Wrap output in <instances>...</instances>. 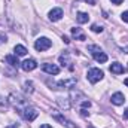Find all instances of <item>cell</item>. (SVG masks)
Instances as JSON below:
<instances>
[{"instance_id":"2e32d148","label":"cell","mask_w":128,"mask_h":128,"mask_svg":"<svg viewBox=\"0 0 128 128\" xmlns=\"http://www.w3.org/2000/svg\"><path fill=\"white\" fill-rule=\"evenodd\" d=\"M60 63L63 64V66H68L70 64V58H68V54L67 52H64V55L60 57Z\"/></svg>"},{"instance_id":"5bb4252c","label":"cell","mask_w":128,"mask_h":128,"mask_svg":"<svg viewBox=\"0 0 128 128\" xmlns=\"http://www.w3.org/2000/svg\"><path fill=\"white\" fill-rule=\"evenodd\" d=\"M76 20H78V22H79V24H85V22H88V21H90V15H88V14H85V12H79V14L76 15Z\"/></svg>"},{"instance_id":"ffe728a7","label":"cell","mask_w":128,"mask_h":128,"mask_svg":"<svg viewBox=\"0 0 128 128\" xmlns=\"http://www.w3.org/2000/svg\"><path fill=\"white\" fill-rule=\"evenodd\" d=\"M121 16H122V21H125V22H128V10H127V12H124V14H122Z\"/></svg>"},{"instance_id":"f1b7e54d","label":"cell","mask_w":128,"mask_h":128,"mask_svg":"<svg viewBox=\"0 0 128 128\" xmlns=\"http://www.w3.org/2000/svg\"><path fill=\"white\" fill-rule=\"evenodd\" d=\"M125 52H127V54H128V46H127V48H125Z\"/></svg>"},{"instance_id":"484cf974","label":"cell","mask_w":128,"mask_h":128,"mask_svg":"<svg viewBox=\"0 0 128 128\" xmlns=\"http://www.w3.org/2000/svg\"><path fill=\"white\" fill-rule=\"evenodd\" d=\"M63 40H64V42H66V43H70V40H68V39H67L66 36H64V37H63Z\"/></svg>"},{"instance_id":"83f0119b","label":"cell","mask_w":128,"mask_h":128,"mask_svg":"<svg viewBox=\"0 0 128 128\" xmlns=\"http://www.w3.org/2000/svg\"><path fill=\"white\" fill-rule=\"evenodd\" d=\"M8 128H18V127H16V125H14V127H8Z\"/></svg>"},{"instance_id":"4316f807","label":"cell","mask_w":128,"mask_h":128,"mask_svg":"<svg viewBox=\"0 0 128 128\" xmlns=\"http://www.w3.org/2000/svg\"><path fill=\"white\" fill-rule=\"evenodd\" d=\"M124 84H125V85L128 86V79H125V80H124Z\"/></svg>"},{"instance_id":"d4e9b609","label":"cell","mask_w":128,"mask_h":128,"mask_svg":"<svg viewBox=\"0 0 128 128\" xmlns=\"http://www.w3.org/2000/svg\"><path fill=\"white\" fill-rule=\"evenodd\" d=\"M124 118L128 119V109H125V112H124Z\"/></svg>"},{"instance_id":"52a82bcc","label":"cell","mask_w":128,"mask_h":128,"mask_svg":"<svg viewBox=\"0 0 128 128\" xmlns=\"http://www.w3.org/2000/svg\"><path fill=\"white\" fill-rule=\"evenodd\" d=\"M61 16H63V9L61 8H55V9H52L51 12H49V20L51 21H58V20H61Z\"/></svg>"},{"instance_id":"30bf717a","label":"cell","mask_w":128,"mask_h":128,"mask_svg":"<svg viewBox=\"0 0 128 128\" xmlns=\"http://www.w3.org/2000/svg\"><path fill=\"white\" fill-rule=\"evenodd\" d=\"M76 79L74 78H72V79H67V80H60L58 84H57V86H60V88H72L73 85H76Z\"/></svg>"},{"instance_id":"9c48e42d","label":"cell","mask_w":128,"mask_h":128,"mask_svg":"<svg viewBox=\"0 0 128 128\" xmlns=\"http://www.w3.org/2000/svg\"><path fill=\"white\" fill-rule=\"evenodd\" d=\"M112 103L113 104H116V106H121V104H124V101H125V97L122 92H115L113 96H112Z\"/></svg>"},{"instance_id":"9a60e30c","label":"cell","mask_w":128,"mask_h":128,"mask_svg":"<svg viewBox=\"0 0 128 128\" xmlns=\"http://www.w3.org/2000/svg\"><path fill=\"white\" fill-rule=\"evenodd\" d=\"M14 51H15V55L16 57H24L28 51L22 46V45H15V48H14Z\"/></svg>"},{"instance_id":"f546056e","label":"cell","mask_w":128,"mask_h":128,"mask_svg":"<svg viewBox=\"0 0 128 128\" xmlns=\"http://www.w3.org/2000/svg\"><path fill=\"white\" fill-rule=\"evenodd\" d=\"M90 128H94V127H90Z\"/></svg>"},{"instance_id":"603a6c76","label":"cell","mask_w":128,"mask_h":128,"mask_svg":"<svg viewBox=\"0 0 128 128\" xmlns=\"http://www.w3.org/2000/svg\"><path fill=\"white\" fill-rule=\"evenodd\" d=\"M88 4H96V0H85Z\"/></svg>"},{"instance_id":"3957f363","label":"cell","mask_w":128,"mask_h":128,"mask_svg":"<svg viewBox=\"0 0 128 128\" xmlns=\"http://www.w3.org/2000/svg\"><path fill=\"white\" fill-rule=\"evenodd\" d=\"M52 46V42L48 39V37H39L37 40H36V43H34V48H36V51H46V49H49Z\"/></svg>"},{"instance_id":"8992f818","label":"cell","mask_w":128,"mask_h":128,"mask_svg":"<svg viewBox=\"0 0 128 128\" xmlns=\"http://www.w3.org/2000/svg\"><path fill=\"white\" fill-rule=\"evenodd\" d=\"M54 119L58 121L61 125H64V127H67V128H76V125H73V122H70L67 118H64L63 115H60V113H54Z\"/></svg>"},{"instance_id":"277c9868","label":"cell","mask_w":128,"mask_h":128,"mask_svg":"<svg viewBox=\"0 0 128 128\" xmlns=\"http://www.w3.org/2000/svg\"><path fill=\"white\" fill-rule=\"evenodd\" d=\"M103 76H104V73H103L100 68H91V70L88 72V74H86V78H88V80H90L91 84H97L98 80L103 79Z\"/></svg>"},{"instance_id":"ac0fdd59","label":"cell","mask_w":128,"mask_h":128,"mask_svg":"<svg viewBox=\"0 0 128 128\" xmlns=\"http://www.w3.org/2000/svg\"><path fill=\"white\" fill-rule=\"evenodd\" d=\"M91 30H92L94 33H101V32H103V27H101V26H98V24H92Z\"/></svg>"},{"instance_id":"e0dca14e","label":"cell","mask_w":128,"mask_h":128,"mask_svg":"<svg viewBox=\"0 0 128 128\" xmlns=\"http://www.w3.org/2000/svg\"><path fill=\"white\" fill-rule=\"evenodd\" d=\"M24 86H26V91H27L28 94H32L33 91H34V90H33V82H26Z\"/></svg>"},{"instance_id":"8fae6325","label":"cell","mask_w":128,"mask_h":128,"mask_svg":"<svg viewBox=\"0 0 128 128\" xmlns=\"http://www.w3.org/2000/svg\"><path fill=\"white\" fill-rule=\"evenodd\" d=\"M72 34H73V37H74L76 40H85V39H86V37H85V34L82 33V30H80L79 27L72 28Z\"/></svg>"},{"instance_id":"44dd1931","label":"cell","mask_w":128,"mask_h":128,"mask_svg":"<svg viewBox=\"0 0 128 128\" xmlns=\"http://www.w3.org/2000/svg\"><path fill=\"white\" fill-rule=\"evenodd\" d=\"M90 106H91L90 101H82V107H90Z\"/></svg>"},{"instance_id":"7a4b0ae2","label":"cell","mask_w":128,"mask_h":128,"mask_svg":"<svg viewBox=\"0 0 128 128\" xmlns=\"http://www.w3.org/2000/svg\"><path fill=\"white\" fill-rule=\"evenodd\" d=\"M20 113H21V115L24 116V119H27V121H34V119L37 118V115H39V112H37L34 107H30V106H26L24 109H21Z\"/></svg>"},{"instance_id":"ba28073f","label":"cell","mask_w":128,"mask_h":128,"mask_svg":"<svg viewBox=\"0 0 128 128\" xmlns=\"http://www.w3.org/2000/svg\"><path fill=\"white\" fill-rule=\"evenodd\" d=\"M21 67H22V70H26V72H32V70H34V68L37 67V63H36L34 60H26L24 63H21Z\"/></svg>"},{"instance_id":"4fadbf2b","label":"cell","mask_w":128,"mask_h":128,"mask_svg":"<svg viewBox=\"0 0 128 128\" xmlns=\"http://www.w3.org/2000/svg\"><path fill=\"white\" fill-rule=\"evenodd\" d=\"M110 72L115 74H121V73H124V67L119 63H112L110 64Z\"/></svg>"},{"instance_id":"7c38bea8","label":"cell","mask_w":128,"mask_h":128,"mask_svg":"<svg viewBox=\"0 0 128 128\" xmlns=\"http://www.w3.org/2000/svg\"><path fill=\"white\" fill-rule=\"evenodd\" d=\"M4 60H6V63L10 64L12 67H18L20 66V61H18V57L16 55H6Z\"/></svg>"},{"instance_id":"cb8c5ba5","label":"cell","mask_w":128,"mask_h":128,"mask_svg":"<svg viewBox=\"0 0 128 128\" xmlns=\"http://www.w3.org/2000/svg\"><path fill=\"white\" fill-rule=\"evenodd\" d=\"M39 128H52L51 125H48V124H43V125H40Z\"/></svg>"},{"instance_id":"d6986e66","label":"cell","mask_w":128,"mask_h":128,"mask_svg":"<svg viewBox=\"0 0 128 128\" xmlns=\"http://www.w3.org/2000/svg\"><path fill=\"white\" fill-rule=\"evenodd\" d=\"M58 103H60V106L64 107V109H68V106H70V104H68V101H66L64 98H58Z\"/></svg>"},{"instance_id":"5b68a950","label":"cell","mask_w":128,"mask_h":128,"mask_svg":"<svg viewBox=\"0 0 128 128\" xmlns=\"http://www.w3.org/2000/svg\"><path fill=\"white\" fill-rule=\"evenodd\" d=\"M42 68H43V72H46V73H49V74H58V73H60V67H58L57 64L45 63L42 66Z\"/></svg>"},{"instance_id":"6da1fadb","label":"cell","mask_w":128,"mask_h":128,"mask_svg":"<svg viewBox=\"0 0 128 128\" xmlns=\"http://www.w3.org/2000/svg\"><path fill=\"white\" fill-rule=\"evenodd\" d=\"M88 51L92 54V57L96 58V61H98V63H106V61H107V55L101 51L100 46H97V45H90V46H88Z\"/></svg>"},{"instance_id":"7402d4cb","label":"cell","mask_w":128,"mask_h":128,"mask_svg":"<svg viewBox=\"0 0 128 128\" xmlns=\"http://www.w3.org/2000/svg\"><path fill=\"white\" fill-rule=\"evenodd\" d=\"M124 0H112V3H115V4H121Z\"/></svg>"}]
</instances>
